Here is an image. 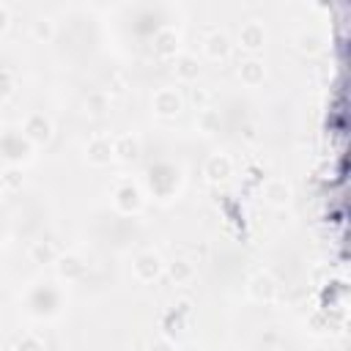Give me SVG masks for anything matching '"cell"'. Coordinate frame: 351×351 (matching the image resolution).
<instances>
[{"label": "cell", "instance_id": "cell-1", "mask_svg": "<svg viewBox=\"0 0 351 351\" xmlns=\"http://www.w3.org/2000/svg\"><path fill=\"white\" fill-rule=\"evenodd\" d=\"M151 110L156 118H165V121H173L181 115L184 110V96L178 88H156L154 96H151Z\"/></svg>", "mask_w": 351, "mask_h": 351}, {"label": "cell", "instance_id": "cell-2", "mask_svg": "<svg viewBox=\"0 0 351 351\" xmlns=\"http://www.w3.org/2000/svg\"><path fill=\"white\" fill-rule=\"evenodd\" d=\"M162 271H165V261L156 250H140L132 258V274L137 282H154L162 277Z\"/></svg>", "mask_w": 351, "mask_h": 351}, {"label": "cell", "instance_id": "cell-3", "mask_svg": "<svg viewBox=\"0 0 351 351\" xmlns=\"http://www.w3.org/2000/svg\"><path fill=\"white\" fill-rule=\"evenodd\" d=\"M55 134V126L49 121V115L44 112H30L22 123V137L30 143V145H47Z\"/></svg>", "mask_w": 351, "mask_h": 351}, {"label": "cell", "instance_id": "cell-4", "mask_svg": "<svg viewBox=\"0 0 351 351\" xmlns=\"http://www.w3.org/2000/svg\"><path fill=\"white\" fill-rule=\"evenodd\" d=\"M82 154H85V162H88L90 167H107L110 162H115V159H112V137H107V134H93V137L85 143Z\"/></svg>", "mask_w": 351, "mask_h": 351}, {"label": "cell", "instance_id": "cell-5", "mask_svg": "<svg viewBox=\"0 0 351 351\" xmlns=\"http://www.w3.org/2000/svg\"><path fill=\"white\" fill-rule=\"evenodd\" d=\"M112 203H115V208H118L121 214H137L145 200H143V192H140L137 184L121 181V184L112 189Z\"/></svg>", "mask_w": 351, "mask_h": 351}, {"label": "cell", "instance_id": "cell-6", "mask_svg": "<svg viewBox=\"0 0 351 351\" xmlns=\"http://www.w3.org/2000/svg\"><path fill=\"white\" fill-rule=\"evenodd\" d=\"M247 296L258 304H269L277 299V280L269 271H255L247 280Z\"/></svg>", "mask_w": 351, "mask_h": 351}, {"label": "cell", "instance_id": "cell-7", "mask_svg": "<svg viewBox=\"0 0 351 351\" xmlns=\"http://www.w3.org/2000/svg\"><path fill=\"white\" fill-rule=\"evenodd\" d=\"M263 44H266V27H263V22L261 19L241 22V27H239V47L247 49L250 55H255L258 49H263Z\"/></svg>", "mask_w": 351, "mask_h": 351}, {"label": "cell", "instance_id": "cell-8", "mask_svg": "<svg viewBox=\"0 0 351 351\" xmlns=\"http://www.w3.org/2000/svg\"><path fill=\"white\" fill-rule=\"evenodd\" d=\"M236 77L241 80V85L258 88V85H263V80H266V63H263L258 55H247L244 60H239Z\"/></svg>", "mask_w": 351, "mask_h": 351}, {"label": "cell", "instance_id": "cell-9", "mask_svg": "<svg viewBox=\"0 0 351 351\" xmlns=\"http://www.w3.org/2000/svg\"><path fill=\"white\" fill-rule=\"evenodd\" d=\"M203 176L208 184H225L230 176H233V159L228 154H211L206 162H203Z\"/></svg>", "mask_w": 351, "mask_h": 351}, {"label": "cell", "instance_id": "cell-10", "mask_svg": "<svg viewBox=\"0 0 351 351\" xmlns=\"http://www.w3.org/2000/svg\"><path fill=\"white\" fill-rule=\"evenodd\" d=\"M178 44H181V36L178 30L173 27H159L151 38V47H154V55L162 58V60H173L178 55Z\"/></svg>", "mask_w": 351, "mask_h": 351}, {"label": "cell", "instance_id": "cell-11", "mask_svg": "<svg viewBox=\"0 0 351 351\" xmlns=\"http://www.w3.org/2000/svg\"><path fill=\"white\" fill-rule=\"evenodd\" d=\"M55 269H58L60 280H66V282H77V280H82V277H85L88 263H85L77 252H63V255H58V258H55Z\"/></svg>", "mask_w": 351, "mask_h": 351}, {"label": "cell", "instance_id": "cell-12", "mask_svg": "<svg viewBox=\"0 0 351 351\" xmlns=\"http://www.w3.org/2000/svg\"><path fill=\"white\" fill-rule=\"evenodd\" d=\"M112 159H118V162H123V165L137 162V159H140V140H137L134 134H129V132L115 134V137H112Z\"/></svg>", "mask_w": 351, "mask_h": 351}, {"label": "cell", "instance_id": "cell-13", "mask_svg": "<svg viewBox=\"0 0 351 351\" xmlns=\"http://www.w3.org/2000/svg\"><path fill=\"white\" fill-rule=\"evenodd\" d=\"M230 49H233V41H230V36L222 33V30H211V33L203 38V55H206L208 60H225V58L230 55Z\"/></svg>", "mask_w": 351, "mask_h": 351}, {"label": "cell", "instance_id": "cell-14", "mask_svg": "<svg viewBox=\"0 0 351 351\" xmlns=\"http://www.w3.org/2000/svg\"><path fill=\"white\" fill-rule=\"evenodd\" d=\"M173 74H176V80L195 85L197 77H200V60H197V55H192V52H178V55L173 58Z\"/></svg>", "mask_w": 351, "mask_h": 351}, {"label": "cell", "instance_id": "cell-15", "mask_svg": "<svg viewBox=\"0 0 351 351\" xmlns=\"http://www.w3.org/2000/svg\"><path fill=\"white\" fill-rule=\"evenodd\" d=\"M291 197H293V186H291L285 178H269V181L263 184V200H266L269 206L282 208V206L291 203Z\"/></svg>", "mask_w": 351, "mask_h": 351}, {"label": "cell", "instance_id": "cell-16", "mask_svg": "<svg viewBox=\"0 0 351 351\" xmlns=\"http://www.w3.org/2000/svg\"><path fill=\"white\" fill-rule=\"evenodd\" d=\"M110 104H112L110 93L99 88V90H90V93L82 99V112L90 115V118H104V115L110 112Z\"/></svg>", "mask_w": 351, "mask_h": 351}, {"label": "cell", "instance_id": "cell-17", "mask_svg": "<svg viewBox=\"0 0 351 351\" xmlns=\"http://www.w3.org/2000/svg\"><path fill=\"white\" fill-rule=\"evenodd\" d=\"M165 271H167V277H170L176 285H186V282H192L195 274H197V269H195V263H192L189 258H173L170 263H165Z\"/></svg>", "mask_w": 351, "mask_h": 351}, {"label": "cell", "instance_id": "cell-18", "mask_svg": "<svg viewBox=\"0 0 351 351\" xmlns=\"http://www.w3.org/2000/svg\"><path fill=\"white\" fill-rule=\"evenodd\" d=\"M27 258H30L33 263H55L58 250H55V244H52V241L38 239V241H33V244L27 247Z\"/></svg>", "mask_w": 351, "mask_h": 351}, {"label": "cell", "instance_id": "cell-19", "mask_svg": "<svg viewBox=\"0 0 351 351\" xmlns=\"http://www.w3.org/2000/svg\"><path fill=\"white\" fill-rule=\"evenodd\" d=\"M195 123H197V132H203V134H214V132H219V126H222V115H219V110L206 107V110H197Z\"/></svg>", "mask_w": 351, "mask_h": 351}, {"label": "cell", "instance_id": "cell-20", "mask_svg": "<svg viewBox=\"0 0 351 351\" xmlns=\"http://www.w3.org/2000/svg\"><path fill=\"white\" fill-rule=\"evenodd\" d=\"M321 47H324V36L318 30H302L296 36V49L304 55H315V52H321Z\"/></svg>", "mask_w": 351, "mask_h": 351}, {"label": "cell", "instance_id": "cell-21", "mask_svg": "<svg viewBox=\"0 0 351 351\" xmlns=\"http://www.w3.org/2000/svg\"><path fill=\"white\" fill-rule=\"evenodd\" d=\"M30 33H33L36 41H52V38H55V19L47 16V14L36 16V19L30 22Z\"/></svg>", "mask_w": 351, "mask_h": 351}, {"label": "cell", "instance_id": "cell-22", "mask_svg": "<svg viewBox=\"0 0 351 351\" xmlns=\"http://www.w3.org/2000/svg\"><path fill=\"white\" fill-rule=\"evenodd\" d=\"M22 184H25L22 167H19V165H8V167L3 170V176H0V186H3L5 192H16V189H22Z\"/></svg>", "mask_w": 351, "mask_h": 351}, {"label": "cell", "instance_id": "cell-23", "mask_svg": "<svg viewBox=\"0 0 351 351\" xmlns=\"http://www.w3.org/2000/svg\"><path fill=\"white\" fill-rule=\"evenodd\" d=\"M189 101L195 104V110H206V107H211V88L195 82V85L189 88Z\"/></svg>", "mask_w": 351, "mask_h": 351}, {"label": "cell", "instance_id": "cell-24", "mask_svg": "<svg viewBox=\"0 0 351 351\" xmlns=\"http://www.w3.org/2000/svg\"><path fill=\"white\" fill-rule=\"evenodd\" d=\"M11 351H47V346H44V340L38 337V335H22V337H16V343L11 346Z\"/></svg>", "mask_w": 351, "mask_h": 351}, {"label": "cell", "instance_id": "cell-25", "mask_svg": "<svg viewBox=\"0 0 351 351\" xmlns=\"http://www.w3.org/2000/svg\"><path fill=\"white\" fill-rule=\"evenodd\" d=\"M145 351H178V346H176V340H173V337L159 335V337H154V340L145 346Z\"/></svg>", "mask_w": 351, "mask_h": 351}, {"label": "cell", "instance_id": "cell-26", "mask_svg": "<svg viewBox=\"0 0 351 351\" xmlns=\"http://www.w3.org/2000/svg\"><path fill=\"white\" fill-rule=\"evenodd\" d=\"M14 93V74L8 69H0V99Z\"/></svg>", "mask_w": 351, "mask_h": 351}, {"label": "cell", "instance_id": "cell-27", "mask_svg": "<svg viewBox=\"0 0 351 351\" xmlns=\"http://www.w3.org/2000/svg\"><path fill=\"white\" fill-rule=\"evenodd\" d=\"M170 310H176L181 318H189V315H192V299L181 296V299H176V302H173V307H170Z\"/></svg>", "mask_w": 351, "mask_h": 351}, {"label": "cell", "instance_id": "cell-28", "mask_svg": "<svg viewBox=\"0 0 351 351\" xmlns=\"http://www.w3.org/2000/svg\"><path fill=\"white\" fill-rule=\"evenodd\" d=\"M8 22H11V11H8V5H5V3H0V33H5Z\"/></svg>", "mask_w": 351, "mask_h": 351}, {"label": "cell", "instance_id": "cell-29", "mask_svg": "<svg viewBox=\"0 0 351 351\" xmlns=\"http://www.w3.org/2000/svg\"><path fill=\"white\" fill-rule=\"evenodd\" d=\"M0 326H3V321H0Z\"/></svg>", "mask_w": 351, "mask_h": 351}]
</instances>
